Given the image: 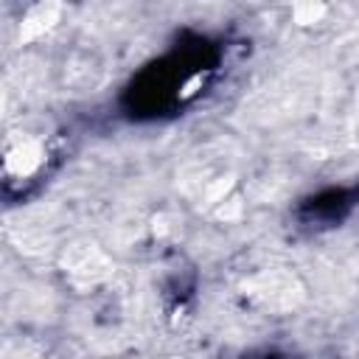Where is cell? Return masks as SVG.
<instances>
[{
	"label": "cell",
	"mask_w": 359,
	"mask_h": 359,
	"mask_svg": "<svg viewBox=\"0 0 359 359\" xmlns=\"http://www.w3.org/2000/svg\"><path fill=\"white\" fill-rule=\"evenodd\" d=\"M219 48L202 34H185L171 53L146 65L123 90V109L129 118L154 121L180 109L202 81L216 70Z\"/></svg>",
	"instance_id": "cell-1"
},
{
	"label": "cell",
	"mask_w": 359,
	"mask_h": 359,
	"mask_svg": "<svg viewBox=\"0 0 359 359\" xmlns=\"http://www.w3.org/2000/svg\"><path fill=\"white\" fill-rule=\"evenodd\" d=\"M359 208V185L323 188L306 199H300L294 216L309 227H334L345 222Z\"/></svg>",
	"instance_id": "cell-2"
},
{
	"label": "cell",
	"mask_w": 359,
	"mask_h": 359,
	"mask_svg": "<svg viewBox=\"0 0 359 359\" xmlns=\"http://www.w3.org/2000/svg\"><path fill=\"white\" fill-rule=\"evenodd\" d=\"M269 359H292V356H269Z\"/></svg>",
	"instance_id": "cell-3"
}]
</instances>
